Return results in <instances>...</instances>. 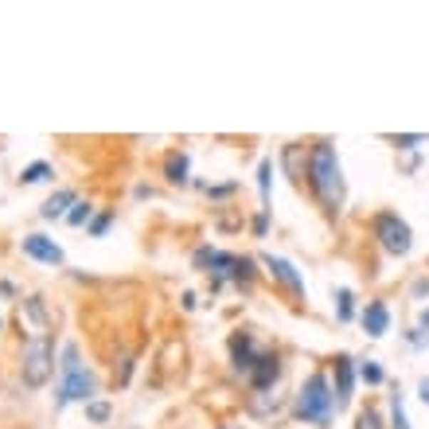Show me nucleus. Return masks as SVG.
<instances>
[{"instance_id": "33", "label": "nucleus", "mask_w": 429, "mask_h": 429, "mask_svg": "<svg viewBox=\"0 0 429 429\" xmlns=\"http://www.w3.org/2000/svg\"><path fill=\"white\" fill-rule=\"evenodd\" d=\"M418 328H422V332L429 328V309H422V316H418Z\"/></svg>"}, {"instance_id": "23", "label": "nucleus", "mask_w": 429, "mask_h": 429, "mask_svg": "<svg viewBox=\"0 0 429 429\" xmlns=\"http://www.w3.org/2000/svg\"><path fill=\"white\" fill-rule=\"evenodd\" d=\"M391 429H410V422H406V406H402V394H398V391L391 394Z\"/></svg>"}, {"instance_id": "29", "label": "nucleus", "mask_w": 429, "mask_h": 429, "mask_svg": "<svg viewBox=\"0 0 429 429\" xmlns=\"http://www.w3.org/2000/svg\"><path fill=\"white\" fill-rule=\"evenodd\" d=\"M266 230H269V211H258L254 214V234L266 238Z\"/></svg>"}, {"instance_id": "19", "label": "nucleus", "mask_w": 429, "mask_h": 429, "mask_svg": "<svg viewBox=\"0 0 429 429\" xmlns=\"http://www.w3.org/2000/svg\"><path fill=\"white\" fill-rule=\"evenodd\" d=\"M133 367H137V351H125V356L113 363V386H129V378H133Z\"/></svg>"}, {"instance_id": "34", "label": "nucleus", "mask_w": 429, "mask_h": 429, "mask_svg": "<svg viewBox=\"0 0 429 429\" xmlns=\"http://www.w3.org/2000/svg\"><path fill=\"white\" fill-rule=\"evenodd\" d=\"M0 332H4V316H0Z\"/></svg>"}, {"instance_id": "30", "label": "nucleus", "mask_w": 429, "mask_h": 429, "mask_svg": "<svg viewBox=\"0 0 429 429\" xmlns=\"http://www.w3.org/2000/svg\"><path fill=\"white\" fill-rule=\"evenodd\" d=\"M180 304H184V309H187V312H192V309H195V304H200V301H195V293H192V289H187V293H184V296H180Z\"/></svg>"}, {"instance_id": "11", "label": "nucleus", "mask_w": 429, "mask_h": 429, "mask_svg": "<svg viewBox=\"0 0 429 429\" xmlns=\"http://www.w3.org/2000/svg\"><path fill=\"white\" fill-rule=\"evenodd\" d=\"M20 320H28L36 336H51V328H55V316H51V309H47L43 296H24L20 301Z\"/></svg>"}, {"instance_id": "26", "label": "nucleus", "mask_w": 429, "mask_h": 429, "mask_svg": "<svg viewBox=\"0 0 429 429\" xmlns=\"http://www.w3.org/2000/svg\"><path fill=\"white\" fill-rule=\"evenodd\" d=\"M356 429H383V418L375 414V410H359V418H356Z\"/></svg>"}, {"instance_id": "9", "label": "nucleus", "mask_w": 429, "mask_h": 429, "mask_svg": "<svg viewBox=\"0 0 429 429\" xmlns=\"http://www.w3.org/2000/svg\"><path fill=\"white\" fill-rule=\"evenodd\" d=\"M258 356H262V351H258V343H254L250 332H234V336H230V367H234L238 375H250Z\"/></svg>"}, {"instance_id": "5", "label": "nucleus", "mask_w": 429, "mask_h": 429, "mask_svg": "<svg viewBox=\"0 0 429 429\" xmlns=\"http://www.w3.org/2000/svg\"><path fill=\"white\" fill-rule=\"evenodd\" d=\"M371 238H375L378 250L391 254V258H406V254L414 250V230H410V222L402 219L398 211H378L375 219H371Z\"/></svg>"}, {"instance_id": "6", "label": "nucleus", "mask_w": 429, "mask_h": 429, "mask_svg": "<svg viewBox=\"0 0 429 429\" xmlns=\"http://www.w3.org/2000/svg\"><path fill=\"white\" fill-rule=\"evenodd\" d=\"M258 262H262V266H266V274L274 277V281L281 285L289 296H296V301H304V277L296 274V266H293V262L277 258V254H262Z\"/></svg>"}, {"instance_id": "3", "label": "nucleus", "mask_w": 429, "mask_h": 429, "mask_svg": "<svg viewBox=\"0 0 429 429\" xmlns=\"http://www.w3.org/2000/svg\"><path fill=\"white\" fill-rule=\"evenodd\" d=\"M332 410H336L332 383H328L324 371H312V375L301 383L296 398H293V414H296V422H304V425H320V429H324L328 422H332Z\"/></svg>"}, {"instance_id": "31", "label": "nucleus", "mask_w": 429, "mask_h": 429, "mask_svg": "<svg viewBox=\"0 0 429 429\" xmlns=\"http://www.w3.org/2000/svg\"><path fill=\"white\" fill-rule=\"evenodd\" d=\"M418 398H422L425 406H429V378H422V383H418Z\"/></svg>"}, {"instance_id": "24", "label": "nucleus", "mask_w": 429, "mask_h": 429, "mask_svg": "<svg viewBox=\"0 0 429 429\" xmlns=\"http://www.w3.org/2000/svg\"><path fill=\"white\" fill-rule=\"evenodd\" d=\"M86 418H90L94 425H105V422H110V402H102V398L86 402Z\"/></svg>"}, {"instance_id": "8", "label": "nucleus", "mask_w": 429, "mask_h": 429, "mask_svg": "<svg viewBox=\"0 0 429 429\" xmlns=\"http://www.w3.org/2000/svg\"><path fill=\"white\" fill-rule=\"evenodd\" d=\"M20 250H24V258L39 262V266H63V262H67L63 246L55 242V238H47V234H24Z\"/></svg>"}, {"instance_id": "2", "label": "nucleus", "mask_w": 429, "mask_h": 429, "mask_svg": "<svg viewBox=\"0 0 429 429\" xmlns=\"http://www.w3.org/2000/svg\"><path fill=\"white\" fill-rule=\"evenodd\" d=\"M98 394V375L82 363L78 343H63V359H59V391H55V410H67L71 402H94Z\"/></svg>"}, {"instance_id": "16", "label": "nucleus", "mask_w": 429, "mask_h": 429, "mask_svg": "<svg viewBox=\"0 0 429 429\" xmlns=\"http://www.w3.org/2000/svg\"><path fill=\"white\" fill-rule=\"evenodd\" d=\"M254 281H258L254 258H242V254H238V262H234V277H230V285H238V289H254Z\"/></svg>"}, {"instance_id": "4", "label": "nucleus", "mask_w": 429, "mask_h": 429, "mask_svg": "<svg viewBox=\"0 0 429 429\" xmlns=\"http://www.w3.org/2000/svg\"><path fill=\"white\" fill-rule=\"evenodd\" d=\"M55 375V340L51 336H31L20 348V378L28 391H39Z\"/></svg>"}, {"instance_id": "13", "label": "nucleus", "mask_w": 429, "mask_h": 429, "mask_svg": "<svg viewBox=\"0 0 429 429\" xmlns=\"http://www.w3.org/2000/svg\"><path fill=\"white\" fill-rule=\"evenodd\" d=\"M74 203H78V195H74L71 187H59V192H55L51 200H47L43 207H39V219H47V222H51V219H67Z\"/></svg>"}, {"instance_id": "32", "label": "nucleus", "mask_w": 429, "mask_h": 429, "mask_svg": "<svg viewBox=\"0 0 429 429\" xmlns=\"http://www.w3.org/2000/svg\"><path fill=\"white\" fill-rule=\"evenodd\" d=\"M425 293H429V277H422V281L414 285V296H425Z\"/></svg>"}, {"instance_id": "1", "label": "nucleus", "mask_w": 429, "mask_h": 429, "mask_svg": "<svg viewBox=\"0 0 429 429\" xmlns=\"http://www.w3.org/2000/svg\"><path fill=\"white\" fill-rule=\"evenodd\" d=\"M304 184H309L312 200L324 207V214H343L348 207V180H343V164L336 153V141L320 137L309 148V160H304Z\"/></svg>"}, {"instance_id": "7", "label": "nucleus", "mask_w": 429, "mask_h": 429, "mask_svg": "<svg viewBox=\"0 0 429 429\" xmlns=\"http://www.w3.org/2000/svg\"><path fill=\"white\" fill-rule=\"evenodd\" d=\"M281 356L277 351H262L258 363H254V371L246 375V383H250V394H266L277 386V378H281Z\"/></svg>"}, {"instance_id": "27", "label": "nucleus", "mask_w": 429, "mask_h": 429, "mask_svg": "<svg viewBox=\"0 0 429 429\" xmlns=\"http://www.w3.org/2000/svg\"><path fill=\"white\" fill-rule=\"evenodd\" d=\"M391 145L394 148H418V145H425V137L422 133H402V137H391Z\"/></svg>"}, {"instance_id": "12", "label": "nucleus", "mask_w": 429, "mask_h": 429, "mask_svg": "<svg viewBox=\"0 0 429 429\" xmlns=\"http://www.w3.org/2000/svg\"><path fill=\"white\" fill-rule=\"evenodd\" d=\"M363 320V332L371 336V340H383L386 332H391V309H386V301H367V309L359 312Z\"/></svg>"}, {"instance_id": "14", "label": "nucleus", "mask_w": 429, "mask_h": 429, "mask_svg": "<svg viewBox=\"0 0 429 429\" xmlns=\"http://www.w3.org/2000/svg\"><path fill=\"white\" fill-rule=\"evenodd\" d=\"M187 172H192V156L168 153V160H164V180H168V184H187Z\"/></svg>"}, {"instance_id": "21", "label": "nucleus", "mask_w": 429, "mask_h": 429, "mask_svg": "<svg viewBox=\"0 0 429 429\" xmlns=\"http://www.w3.org/2000/svg\"><path fill=\"white\" fill-rule=\"evenodd\" d=\"M90 219H94V203L90 200H78L67 214V227H90Z\"/></svg>"}, {"instance_id": "18", "label": "nucleus", "mask_w": 429, "mask_h": 429, "mask_svg": "<svg viewBox=\"0 0 429 429\" xmlns=\"http://www.w3.org/2000/svg\"><path fill=\"white\" fill-rule=\"evenodd\" d=\"M301 156H304V145H285V153H281V164H285V172H289V176H293V180H301L304 176V168H301Z\"/></svg>"}, {"instance_id": "22", "label": "nucleus", "mask_w": 429, "mask_h": 429, "mask_svg": "<svg viewBox=\"0 0 429 429\" xmlns=\"http://www.w3.org/2000/svg\"><path fill=\"white\" fill-rule=\"evenodd\" d=\"M359 378L367 386H383L386 383V375H383V367H378L375 359H367V363H359Z\"/></svg>"}, {"instance_id": "10", "label": "nucleus", "mask_w": 429, "mask_h": 429, "mask_svg": "<svg viewBox=\"0 0 429 429\" xmlns=\"http://www.w3.org/2000/svg\"><path fill=\"white\" fill-rule=\"evenodd\" d=\"M356 378H359L356 359H351V356H336V386H332V394H336V410L351 402V394H356Z\"/></svg>"}, {"instance_id": "28", "label": "nucleus", "mask_w": 429, "mask_h": 429, "mask_svg": "<svg viewBox=\"0 0 429 429\" xmlns=\"http://www.w3.org/2000/svg\"><path fill=\"white\" fill-rule=\"evenodd\" d=\"M203 192H207L211 200H227V195H234V192H238V184H219V187H211V184H207Z\"/></svg>"}, {"instance_id": "25", "label": "nucleus", "mask_w": 429, "mask_h": 429, "mask_svg": "<svg viewBox=\"0 0 429 429\" xmlns=\"http://www.w3.org/2000/svg\"><path fill=\"white\" fill-rule=\"evenodd\" d=\"M110 222H113V211L94 214V219H90V227H86V234H90V238H102L105 230H110Z\"/></svg>"}, {"instance_id": "15", "label": "nucleus", "mask_w": 429, "mask_h": 429, "mask_svg": "<svg viewBox=\"0 0 429 429\" xmlns=\"http://www.w3.org/2000/svg\"><path fill=\"white\" fill-rule=\"evenodd\" d=\"M336 320H340V324H351V320H356V293H351L348 285L336 289Z\"/></svg>"}, {"instance_id": "17", "label": "nucleus", "mask_w": 429, "mask_h": 429, "mask_svg": "<svg viewBox=\"0 0 429 429\" xmlns=\"http://www.w3.org/2000/svg\"><path fill=\"white\" fill-rule=\"evenodd\" d=\"M55 176V168L47 160H36V164H28V168L20 172V184L28 187V184H47V180Z\"/></svg>"}, {"instance_id": "20", "label": "nucleus", "mask_w": 429, "mask_h": 429, "mask_svg": "<svg viewBox=\"0 0 429 429\" xmlns=\"http://www.w3.org/2000/svg\"><path fill=\"white\" fill-rule=\"evenodd\" d=\"M269 180H274V160H262L258 164V195H262V207L258 211H269Z\"/></svg>"}]
</instances>
